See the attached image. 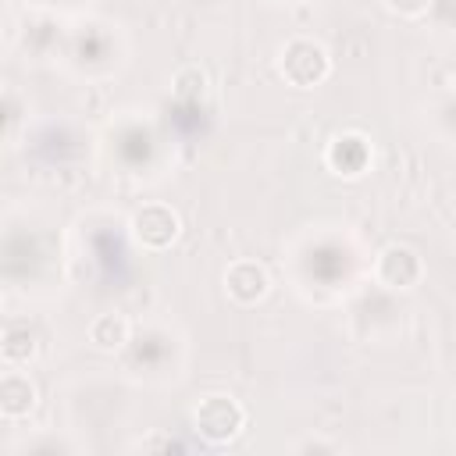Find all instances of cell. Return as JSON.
I'll return each instance as SVG.
<instances>
[{"instance_id": "3", "label": "cell", "mask_w": 456, "mask_h": 456, "mask_svg": "<svg viewBox=\"0 0 456 456\" xmlns=\"http://www.w3.org/2000/svg\"><path fill=\"white\" fill-rule=\"evenodd\" d=\"M374 278H378V285H385V289H392V292H410V289L420 285V278H424V260H420L417 249H410V246H403V242H392V246H385V249L378 253V260H374Z\"/></svg>"}, {"instance_id": "9", "label": "cell", "mask_w": 456, "mask_h": 456, "mask_svg": "<svg viewBox=\"0 0 456 456\" xmlns=\"http://www.w3.org/2000/svg\"><path fill=\"white\" fill-rule=\"evenodd\" d=\"M4 363L7 367H21L36 356V331L28 324H7L4 328V342H0Z\"/></svg>"}, {"instance_id": "11", "label": "cell", "mask_w": 456, "mask_h": 456, "mask_svg": "<svg viewBox=\"0 0 456 456\" xmlns=\"http://www.w3.org/2000/svg\"><path fill=\"white\" fill-rule=\"evenodd\" d=\"M392 11H399L403 18H420L428 7H431V0H385Z\"/></svg>"}, {"instance_id": "2", "label": "cell", "mask_w": 456, "mask_h": 456, "mask_svg": "<svg viewBox=\"0 0 456 456\" xmlns=\"http://www.w3.org/2000/svg\"><path fill=\"white\" fill-rule=\"evenodd\" d=\"M192 428L200 438H207L210 445H221V442H232L242 428H246V410L239 399L224 395V392H210L196 403L192 410Z\"/></svg>"}, {"instance_id": "5", "label": "cell", "mask_w": 456, "mask_h": 456, "mask_svg": "<svg viewBox=\"0 0 456 456\" xmlns=\"http://www.w3.org/2000/svg\"><path fill=\"white\" fill-rule=\"evenodd\" d=\"M324 164L338 178H360L367 171V164H370V142H367V135H360V132L335 135L328 142V150H324Z\"/></svg>"}, {"instance_id": "8", "label": "cell", "mask_w": 456, "mask_h": 456, "mask_svg": "<svg viewBox=\"0 0 456 456\" xmlns=\"http://www.w3.org/2000/svg\"><path fill=\"white\" fill-rule=\"evenodd\" d=\"M132 342V324L125 314H96L89 324V346L103 349V353H118Z\"/></svg>"}, {"instance_id": "4", "label": "cell", "mask_w": 456, "mask_h": 456, "mask_svg": "<svg viewBox=\"0 0 456 456\" xmlns=\"http://www.w3.org/2000/svg\"><path fill=\"white\" fill-rule=\"evenodd\" d=\"M178 232H182V217L167 203H146L132 214V235L142 249L160 253L178 239Z\"/></svg>"}, {"instance_id": "1", "label": "cell", "mask_w": 456, "mask_h": 456, "mask_svg": "<svg viewBox=\"0 0 456 456\" xmlns=\"http://www.w3.org/2000/svg\"><path fill=\"white\" fill-rule=\"evenodd\" d=\"M278 71L289 86L296 89H314L321 86L328 75H331V57L328 50L317 43V39H306V36H296L285 43L281 50V61H278Z\"/></svg>"}, {"instance_id": "6", "label": "cell", "mask_w": 456, "mask_h": 456, "mask_svg": "<svg viewBox=\"0 0 456 456\" xmlns=\"http://www.w3.org/2000/svg\"><path fill=\"white\" fill-rule=\"evenodd\" d=\"M271 289V278H267V267L256 264V260H232L224 267V292L232 303L239 306H253L267 296Z\"/></svg>"}, {"instance_id": "10", "label": "cell", "mask_w": 456, "mask_h": 456, "mask_svg": "<svg viewBox=\"0 0 456 456\" xmlns=\"http://www.w3.org/2000/svg\"><path fill=\"white\" fill-rule=\"evenodd\" d=\"M203 89H207V75H203L200 68H192V64L182 68V71L175 75V86H171V93H175L178 103H192V100H200Z\"/></svg>"}, {"instance_id": "7", "label": "cell", "mask_w": 456, "mask_h": 456, "mask_svg": "<svg viewBox=\"0 0 456 456\" xmlns=\"http://www.w3.org/2000/svg\"><path fill=\"white\" fill-rule=\"evenodd\" d=\"M32 406H36V385L28 381V374L11 367L0 378V413L7 420H21V417L32 413Z\"/></svg>"}]
</instances>
